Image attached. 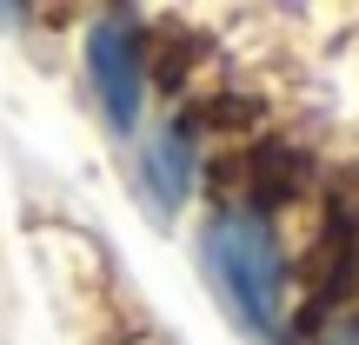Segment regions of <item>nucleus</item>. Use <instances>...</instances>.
I'll return each instance as SVG.
<instances>
[{"instance_id":"f257e3e1","label":"nucleus","mask_w":359,"mask_h":345,"mask_svg":"<svg viewBox=\"0 0 359 345\" xmlns=\"http://www.w3.org/2000/svg\"><path fill=\"white\" fill-rule=\"evenodd\" d=\"M200 259H206V279L219 286L233 319L259 345H286V253L266 219L246 213V206L213 213L200 232Z\"/></svg>"},{"instance_id":"f03ea898","label":"nucleus","mask_w":359,"mask_h":345,"mask_svg":"<svg viewBox=\"0 0 359 345\" xmlns=\"http://www.w3.org/2000/svg\"><path fill=\"white\" fill-rule=\"evenodd\" d=\"M87 80L100 100L107 127L133 133L140 127V93H147V27L127 13H107L87 27Z\"/></svg>"},{"instance_id":"7ed1b4c3","label":"nucleus","mask_w":359,"mask_h":345,"mask_svg":"<svg viewBox=\"0 0 359 345\" xmlns=\"http://www.w3.org/2000/svg\"><path fill=\"white\" fill-rule=\"evenodd\" d=\"M359 286V226L346 206H326V226L306 253V299L286 319V339H320V325L333 319Z\"/></svg>"},{"instance_id":"20e7f679","label":"nucleus","mask_w":359,"mask_h":345,"mask_svg":"<svg viewBox=\"0 0 359 345\" xmlns=\"http://www.w3.org/2000/svg\"><path fill=\"white\" fill-rule=\"evenodd\" d=\"M306 179H313V160L299 153L293 140H253V146H233V153L213 167V186L226 192L233 206L246 199V213H259V219H266L273 206L299 199V192H306Z\"/></svg>"},{"instance_id":"39448f33","label":"nucleus","mask_w":359,"mask_h":345,"mask_svg":"<svg viewBox=\"0 0 359 345\" xmlns=\"http://www.w3.org/2000/svg\"><path fill=\"white\" fill-rule=\"evenodd\" d=\"M140 167H147V186H154V213L167 219L180 206V192L193 186V127H187V113H180L160 140H147Z\"/></svg>"},{"instance_id":"423d86ee","label":"nucleus","mask_w":359,"mask_h":345,"mask_svg":"<svg viewBox=\"0 0 359 345\" xmlns=\"http://www.w3.org/2000/svg\"><path fill=\"white\" fill-rule=\"evenodd\" d=\"M206 60V40L200 34H147V87H160V93H180L187 87V73Z\"/></svg>"},{"instance_id":"0eeeda50","label":"nucleus","mask_w":359,"mask_h":345,"mask_svg":"<svg viewBox=\"0 0 359 345\" xmlns=\"http://www.w3.org/2000/svg\"><path fill=\"white\" fill-rule=\"evenodd\" d=\"M253 113L259 106L253 100H240V93H213V100H200L187 113V127L200 133V127H213V133H240V146H246V127H253Z\"/></svg>"},{"instance_id":"6e6552de","label":"nucleus","mask_w":359,"mask_h":345,"mask_svg":"<svg viewBox=\"0 0 359 345\" xmlns=\"http://www.w3.org/2000/svg\"><path fill=\"white\" fill-rule=\"evenodd\" d=\"M326 345H359V319H339L333 332H326Z\"/></svg>"}]
</instances>
